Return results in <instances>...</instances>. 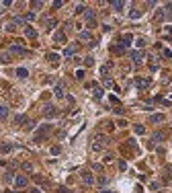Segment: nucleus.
I'll return each mask as SVG.
<instances>
[{
  "mask_svg": "<svg viewBox=\"0 0 172 193\" xmlns=\"http://www.w3.org/2000/svg\"><path fill=\"white\" fill-rule=\"evenodd\" d=\"M107 142H109V138H107V136H102V134H96V136H94V140H92V150H94V152L102 150Z\"/></svg>",
  "mask_w": 172,
  "mask_h": 193,
  "instance_id": "nucleus-1",
  "label": "nucleus"
},
{
  "mask_svg": "<svg viewBox=\"0 0 172 193\" xmlns=\"http://www.w3.org/2000/svg\"><path fill=\"white\" fill-rule=\"evenodd\" d=\"M49 134H51V125H49V123H45V125H41V130L33 136V140H35V142H41L43 138H45V136H49Z\"/></svg>",
  "mask_w": 172,
  "mask_h": 193,
  "instance_id": "nucleus-2",
  "label": "nucleus"
},
{
  "mask_svg": "<svg viewBox=\"0 0 172 193\" xmlns=\"http://www.w3.org/2000/svg\"><path fill=\"white\" fill-rule=\"evenodd\" d=\"M129 58H131L135 64H141V60L145 58V53H143L141 49H133V51H129Z\"/></svg>",
  "mask_w": 172,
  "mask_h": 193,
  "instance_id": "nucleus-3",
  "label": "nucleus"
},
{
  "mask_svg": "<svg viewBox=\"0 0 172 193\" xmlns=\"http://www.w3.org/2000/svg\"><path fill=\"white\" fill-rule=\"evenodd\" d=\"M84 19H86V23H88V27H94V25H96V12H94V10H86Z\"/></svg>",
  "mask_w": 172,
  "mask_h": 193,
  "instance_id": "nucleus-4",
  "label": "nucleus"
},
{
  "mask_svg": "<svg viewBox=\"0 0 172 193\" xmlns=\"http://www.w3.org/2000/svg\"><path fill=\"white\" fill-rule=\"evenodd\" d=\"M43 115H45V117H55V115H57V109H55L53 105L47 103V105L43 107Z\"/></svg>",
  "mask_w": 172,
  "mask_h": 193,
  "instance_id": "nucleus-5",
  "label": "nucleus"
},
{
  "mask_svg": "<svg viewBox=\"0 0 172 193\" xmlns=\"http://www.w3.org/2000/svg\"><path fill=\"white\" fill-rule=\"evenodd\" d=\"M27 183H29V179H27L25 175H16V177H14V185H16L19 189H23V187H27Z\"/></svg>",
  "mask_w": 172,
  "mask_h": 193,
  "instance_id": "nucleus-6",
  "label": "nucleus"
},
{
  "mask_svg": "<svg viewBox=\"0 0 172 193\" xmlns=\"http://www.w3.org/2000/svg\"><path fill=\"white\" fill-rule=\"evenodd\" d=\"M10 53H19V55H27V49L21 48V43H12L10 45Z\"/></svg>",
  "mask_w": 172,
  "mask_h": 193,
  "instance_id": "nucleus-7",
  "label": "nucleus"
},
{
  "mask_svg": "<svg viewBox=\"0 0 172 193\" xmlns=\"http://www.w3.org/2000/svg\"><path fill=\"white\" fill-rule=\"evenodd\" d=\"M82 183H84V185H94V177H92V173H88V171L82 173Z\"/></svg>",
  "mask_w": 172,
  "mask_h": 193,
  "instance_id": "nucleus-8",
  "label": "nucleus"
},
{
  "mask_svg": "<svg viewBox=\"0 0 172 193\" xmlns=\"http://www.w3.org/2000/svg\"><path fill=\"white\" fill-rule=\"evenodd\" d=\"M25 35H27L29 39H35V37H37V31H35L31 25H27V27H25Z\"/></svg>",
  "mask_w": 172,
  "mask_h": 193,
  "instance_id": "nucleus-9",
  "label": "nucleus"
},
{
  "mask_svg": "<svg viewBox=\"0 0 172 193\" xmlns=\"http://www.w3.org/2000/svg\"><path fill=\"white\" fill-rule=\"evenodd\" d=\"M23 123H27V115H23V113H21V115H16V117H14V127H21Z\"/></svg>",
  "mask_w": 172,
  "mask_h": 193,
  "instance_id": "nucleus-10",
  "label": "nucleus"
},
{
  "mask_svg": "<svg viewBox=\"0 0 172 193\" xmlns=\"http://www.w3.org/2000/svg\"><path fill=\"white\" fill-rule=\"evenodd\" d=\"M150 84H152L150 78H137V86H139V89H148Z\"/></svg>",
  "mask_w": 172,
  "mask_h": 193,
  "instance_id": "nucleus-11",
  "label": "nucleus"
},
{
  "mask_svg": "<svg viewBox=\"0 0 172 193\" xmlns=\"http://www.w3.org/2000/svg\"><path fill=\"white\" fill-rule=\"evenodd\" d=\"M166 136H168V132H156L154 134V142H164Z\"/></svg>",
  "mask_w": 172,
  "mask_h": 193,
  "instance_id": "nucleus-12",
  "label": "nucleus"
},
{
  "mask_svg": "<svg viewBox=\"0 0 172 193\" xmlns=\"http://www.w3.org/2000/svg\"><path fill=\"white\" fill-rule=\"evenodd\" d=\"M53 95L57 97V99H64V84H55V89H53Z\"/></svg>",
  "mask_w": 172,
  "mask_h": 193,
  "instance_id": "nucleus-13",
  "label": "nucleus"
},
{
  "mask_svg": "<svg viewBox=\"0 0 172 193\" xmlns=\"http://www.w3.org/2000/svg\"><path fill=\"white\" fill-rule=\"evenodd\" d=\"M131 41H133V37H131V35H121V39H119V43H121L123 48H127Z\"/></svg>",
  "mask_w": 172,
  "mask_h": 193,
  "instance_id": "nucleus-14",
  "label": "nucleus"
},
{
  "mask_svg": "<svg viewBox=\"0 0 172 193\" xmlns=\"http://www.w3.org/2000/svg\"><path fill=\"white\" fill-rule=\"evenodd\" d=\"M92 95H94L96 101H100V99H102V89H100V86H94V89H92Z\"/></svg>",
  "mask_w": 172,
  "mask_h": 193,
  "instance_id": "nucleus-15",
  "label": "nucleus"
},
{
  "mask_svg": "<svg viewBox=\"0 0 172 193\" xmlns=\"http://www.w3.org/2000/svg\"><path fill=\"white\" fill-rule=\"evenodd\" d=\"M150 121H152V123H160V121H164V115H162V113H156V115L150 117Z\"/></svg>",
  "mask_w": 172,
  "mask_h": 193,
  "instance_id": "nucleus-16",
  "label": "nucleus"
},
{
  "mask_svg": "<svg viewBox=\"0 0 172 193\" xmlns=\"http://www.w3.org/2000/svg\"><path fill=\"white\" fill-rule=\"evenodd\" d=\"M111 6H113V10H117V12H121V10L125 8V2H113Z\"/></svg>",
  "mask_w": 172,
  "mask_h": 193,
  "instance_id": "nucleus-17",
  "label": "nucleus"
},
{
  "mask_svg": "<svg viewBox=\"0 0 172 193\" xmlns=\"http://www.w3.org/2000/svg\"><path fill=\"white\" fill-rule=\"evenodd\" d=\"M111 51H115V53H123L125 48H123L121 43H115V45H111Z\"/></svg>",
  "mask_w": 172,
  "mask_h": 193,
  "instance_id": "nucleus-18",
  "label": "nucleus"
},
{
  "mask_svg": "<svg viewBox=\"0 0 172 193\" xmlns=\"http://www.w3.org/2000/svg\"><path fill=\"white\" fill-rule=\"evenodd\" d=\"M6 117H8V107L0 105V119H6Z\"/></svg>",
  "mask_w": 172,
  "mask_h": 193,
  "instance_id": "nucleus-19",
  "label": "nucleus"
},
{
  "mask_svg": "<svg viewBox=\"0 0 172 193\" xmlns=\"http://www.w3.org/2000/svg\"><path fill=\"white\" fill-rule=\"evenodd\" d=\"M162 10H164V14H166V17H172V2H166Z\"/></svg>",
  "mask_w": 172,
  "mask_h": 193,
  "instance_id": "nucleus-20",
  "label": "nucleus"
},
{
  "mask_svg": "<svg viewBox=\"0 0 172 193\" xmlns=\"http://www.w3.org/2000/svg\"><path fill=\"white\" fill-rule=\"evenodd\" d=\"M16 76H19V78H27V76H29L27 68H19V70H16Z\"/></svg>",
  "mask_w": 172,
  "mask_h": 193,
  "instance_id": "nucleus-21",
  "label": "nucleus"
},
{
  "mask_svg": "<svg viewBox=\"0 0 172 193\" xmlns=\"http://www.w3.org/2000/svg\"><path fill=\"white\" fill-rule=\"evenodd\" d=\"M74 51H76V45H70V48H66V49H64V55H66V58H70V55H72Z\"/></svg>",
  "mask_w": 172,
  "mask_h": 193,
  "instance_id": "nucleus-22",
  "label": "nucleus"
},
{
  "mask_svg": "<svg viewBox=\"0 0 172 193\" xmlns=\"http://www.w3.org/2000/svg\"><path fill=\"white\" fill-rule=\"evenodd\" d=\"M43 23H45V27H47V29H53V27H55V19H45Z\"/></svg>",
  "mask_w": 172,
  "mask_h": 193,
  "instance_id": "nucleus-23",
  "label": "nucleus"
},
{
  "mask_svg": "<svg viewBox=\"0 0 172 193\" xmlns=\"http://www.w3.org/2000/svg\"><path fill=\"white\" fill-rule=\"evenodd\" d=\"M66 41V33H57L55 35V43H64Z\"/></svg>",
  "mask_w": 172,
  "mask_h": 193,
  "instance_id": "nucleus-24",
  "label": "nucleus"
},
{
  "mask_svg": "<svg viewBox=\"0 0 172 193\" xmlns=\"http://www.w3.org/2000/svg\"><path fill=\"white\" fill-rule=\"evenodd\" d=\"M12 150V144H0V152H10Z\"/></svg>",
  "mask_w": 172,
  "mask_h": 193,
  "instance_id": "nucleus-25",
  "label": "nucleus"
},
{
  "mask_svg": "<svg viewBox=\"0 0 172 193\" xmlns=\"http://www.w3.org/2000/svg\"><path fill=\"white\" fill-rule=\"evenodd\" d=\"M129 17H131V19H139V17H141V12H139L137 8H133V10L129 12Z\"/></svg>",
  "mask_w": 172,
  "mask_h": 193,
  "instance_id": "nucleus-26",
  "label": "nucleus"
},
{
  "mask_svg": "<svg viewBox=\"0 0 172 193\" xmlns=\"http://www.w3.org/2000/svg\"><path fill=\"white\" fill-rule=\"evenodd\" d=\"M47 60H49V62H53V64H55V62H57V60H59V55H57V53H47Z\"/></svg>",
  "mask_w": 172,
  "mask_h": 193,
  "instance_id": "nucleus-27",
  "label": "nucleus"
},
{
  "mask_svg": "<svg viewBox=\"0 0 172 193\" xmlns=\"http://www.w3.org/2000/svg\"><path fill=\"white\" fill-rule=\"evenodd\" d=\"M14 29H16V25H14L12 21H10V23H6V31H8V33H12Z\"/></svg>",
  "mask_w": 172,
  "mask_h": 193,
  "instance_id": "nucleus-28",
  "label": "nucleus"
},
{
  "mask_svg": "<svg viewBox=\"0 0 172 193\" xmlns=\"http://www.w3.org/2000/svg\"><path fill=\"white\" fill-rule=\"evenodd\" d=\"M133 130H135V134H145V127H143V125H133Z\"/></svg>",
  "mask_w": 172,
  "mask_h": 193,
  "instance_id": "nucleus-29",
  "label": "nucleus"
},
{
  "mask_svg": "<svg viewBox=\"0 0 172 193\" xmlns=\"http://www.w3.org/2000/svg\"><path fill=\"white\" fill-rule=\"evenodd\" d=\"M0 62H2V64H8V62H10L8 53H0Z\"/></svg>",
  "mask_w": 172,
  "mask_h": 193,
  "instance_id": "nucleus-30",
  "label": "nucleus"
},
{
  "mask_svg": "<svg viewBox=\"0 0 172 193\" xmlns=\"http://www.w3.org/2000/svg\"><path fill=\"white\" fill-rule=\"evenodd\" d=\"M135 45H137L139 49H143V45H145V39H143V37H139V39L135 41Z\"/></svg>",
  "mask_w": 172,
  "mask_h": 193,
  "instance_id": "nucleus-31",
  "label": "nucleus"
},
{
  "mask_svg": "<svg viewBox=\"0 0 172 193\" xmlns=\"http://www.w3.org/2000/svg\"><path fill=\"white\" fill-rule=\"evenodd\" d=\"M80 39H82V41H88V39H90V33H88V31H82V33H80Z\"/></svg>",
  "mask_w": 172,
  "mask_h": 193,
  "instance_id": "nucleus-32",
  "label": "nucleus"
},
{
  "mask_svg": "<svg viewBox=\"0 0 172 193\" xmlns=\"http://www.w3.org/2000/svg\"><path fill=\"white\" fill-rule=\"evenodd\" d=\"M33 19H35V12H27L25 14V21H33Z\"/></svg>",
  "mask_w": 172,
  "mask_h": 193,
  "instance_id": "nucleus-33",
  "label": "nucleus"
},
{
  "mask_svg": "<svg viewBox=\"0 0 172 193\" xmlns=\"http://www.w3.org/2000/svg\"><path fill=\"white\" fill-rule=\"evenodd\" d=\"M109 70H111V64H105V66H102V68H100V72H102V74H107V72H109Z\"/></svg>",
  "mask_w": 172,
  "mask_h": 193,
  "instance_id": "nucleus-34",
  "label": "nucleus"
},
{
  "mask_svg": "<svg viewBox=\"0 0 172 193\" xmlns=\"http://www.w3.org/2000/svg\"><path fill=\"white\" fill-rule=\"evenodd\" d=\"M76 12H86V6L84 4H78V6H76Z\"/></svg>",
  "mask_w": 172,
  "mask_h": 193,
  "instance_id": "nucleus-35",
  "label": "nucleus"
},
{
  "mask_svg": "<svg viewBox=\"0 0 172 193\" xmlns=\"http://www.w3.org/2000/svg\"><path fill=\"white\" fill-rule=\"evenodd\" d=\"M162 55H164V58H172V51L170 49H162Z\"/></svg>",
  "mask_w": 172,
  "mask_h": 193,
  "instance_id": "nucleus-36",
  "label": "nucleus"
},
{
  "mask_svg": "<svg viewBox=\"0 0 172 193\" xmlns=\"http://www.w3.org/2000/svg\"><path fill=\"white\" fill-rule=\"evenodd\" d=\"M105 86H109V89H113L115 84H113V80H109V78H105Z\"/></svg>",
  "mask_w": 172,
  "mask_h": 193,
  "instance_id": "nucleus-37",
  "label": "nucleus"
},
{
  "mask_svg": "<svg viewBox=\"0 0 172 193\" xmlns=\"http://www.w3.org/2000/svg\"><path fill=\"white\" fill-rule=\"evenodd\" d=\"M12 179H14V177H12V173H6V175H4V181H6V183H8V181H12Z\"/></svg>",
  "mask_w": 172,
  "mask_h": 193,
  "instance_id": "nucleus-38",
  "label": "nucleus"
},
{
  "mask_svg": "<svg viewBox=\"0 0 172 193\" xmlns=\"http://www.w3.org/2000/svg\"><path fill=\"white\" fill-rule=\"evenodd\" d=\"M107 183H109L107 177H100V179H98V185H107Z\"/></svg>",
  "mask_w": 172,
  "mask_h": 193,
  "instance_id": "nucleus-39",
  "label": "nucleus"
},
{
  "mask_svg": "<svg viewBox=\"0 0 172 193\" xmlns=\"http://www.w3.org/2000/svg\"><path fill=\"white\" fill-rule=\"evenodd\" d=\"M92 62H94V60H92V55H88V58L84 60V64H86V66H92Z\"/></svg>",
  "mask_w": 172,
  "mask_h": 193,
  "instance_id": "nucleus-40",
  "label": "nucleus"
},
{
  "mask_svg": "<svg viewBox=\"0 0 172 193\" xmlns=\"http://www.w3.org/2000/svg\"><path fill=\"white\" fill-rule=\"evenodd\" d=\"M62 4H64L62 0H55V2H53V8H62Z\"/></svg>",
  "mask_w": 172,
  "mask_h": 193,
  "instance_id": "nucleus-41",
  "label": "nucleus"
},
{
  "mask_svg": "<svg viewBox=\"0 0 172 193\" xmlns=\"http://www.w3.org/2000/svg\"><path fill=\"white\" fill-rule=\"evenodd\" d=\"M117 125H119V127H125V125H127V121H125V119H119V121H117Z\"/></svg>",
  "mask_w": 172,
  "mask_h": 193,
  "instance_id": "nucleus-42",
  "label": "nucleus"
},
{
  "mask_svg": "<svg viewBox=\"0 0 172 193\" xmlns=\"http://www.w3.org/2000/svg\"><path fill=\"white\" fill-rule=\"evenodd\" d=\"M23 169H25V171H31L33 166H31V162H23Z\"/></svg>",
  "mask_w": 172,
  "mask_h": 193,
  "instance_id": "nucleus-43",
  "label": "nucleus"
},
{
  "mask_svg": "<svg viewBox=\"0 0 172 193\" xmlns=\"http://www.w3.org/2000/svg\"><path fill=\"white\" fill-rule=\"evenodd\" d=\"M119 169H121V171H125V169H127V162H125V160H121V162H119Z\"/></svg>",
  "mask_w": 172,
  "mask_h": 193,
  "instance_id": "nucleus-44",
  "label": "nucleus"
},
{
  "mask_svg": "<svg viewBox=\"0 0 172 193\" xmlns=\"http://www.w3.org/2000/svg\"><path fill=\"white\" fill-rule=\"evenodd\" d=\"M41 6H43V2H41V0H37V2H33V8H41Z\"/></svg>",
  "mask_w": 172,
  "mask_h": 193,
  "instance_id": "nucleus-45",
  "label": "nucleus"
},
{
  "mask_svg": "<svg viewBox=\"0 0 172 193\" xmlns=\"http://www.w3.org/2000/svg\"><path fill=\"white\" fill-rule=\"evenodd\" d=\"M57 193H70V191H68V187H57Z\"/></svg>",
  "mask_w": 172,
  "mask_h": 193,
  "instance_id": "nucleus-46",
  "label": "nucleus"
},
{
  "mask_svg": "<svg viewBox=\"0 0 172 193\" xmlns=\"http://www.w3.org/2000/svg\"><path fill=\"white\" fill-rule=\"evenodd\" d=\"M35 127V121H27V130H33Z\"/></svg>",
  "mask_w": 172,
  "mask_h": 193,
  "instance_id": "nucleus-47",
  "label": "nucleus"
},
{
  "mask_svg": "<svg viewBox=\"0 0 172 193\" xmlns=\"http://www.w3.org/2000/svg\"><path fill=\"white\" fill-rule=\"evenodd\" d=\"M51 154H59V146H53V148H51Z\"/></svg>",
  "mask_w": 172,
  "mask_h": 193,
  "instance_id": "nucleus-48",
  "label": "nucleus"
},
{
  "mask_svg": "<svg viewBox=\"0 0 172 193\" xmlns=\"http://www.w3.org/2000/svg\"><path fill=\"white\" fill-rule=\"evenodd\" d=\"M105 162H113V154H107V156H105Z\"/></svg>",
  "mask_w": 172,
  "mask_h": 193,
  "instance_id": "nucleus-49",
  "label": "nucleus"
},
{
  "mask_svg": "<svg viewBox=\"0 0 172 193\" xmlns=\"http://www.w3.org/2000/svg\"><path fill=\"white\" fill-rule=\"evenodd\" d=\"M166 33H168V35H172V27H166Z\"/></svg>",
  "mask_w": 172,
  "mask_h": 193,
  "instance_id": "nucleus-50",
  "label": "nucleus"
},
{
  "mask_svg": "<svg viewBox=\"0 0 172 193\" xmlns=\"http://www.w3.org/2000/svg\"><path fill=\"white\" fill-rule=\"evenodd\" d=\"M31 193H41V191L39 189H31Z\"/></svg>",
  "mask_w": 172,
  "mask_h": 193,
  "instance_id": "nucleus-51",
  "label": "nucleus"
},
{
  "mask_svg": "<svg viewBox=\"0 0 172 193\" xmlns=\"http://www.w3.org/2000/svg\"><path fill=\"white\" fill-rule=\"evenodd\" d=\"M100 193H113V191H107V189H105V191H100Z\"/></svg>",
  "mask_w": 172,
  "mask_h": 193,
  "instance_id": "nucleus-52",
  "label": "nucleus"
}]
</instances>
